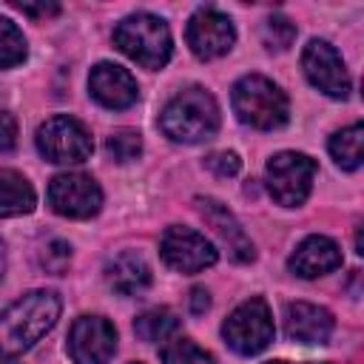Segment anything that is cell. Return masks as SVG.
Segmentation results:
<instances>
[{"instance_id":"cell-2","label":"cell","mask_w":364,"mask_h":364,"mask_svg":"<svg viewBox=\"0 0 364 364\" xmlns=\"http://www.w3.org/2000/svg\"><path fill=\"white\" fill-rule=\"evenodd\" d=\"M159 128L173 142H205L219 128V105L205 88L191 85L162 108Z\"/></svg>"},{"instance_id":"cell-25","label":"cell","mask_w":364,"mask_h":364,"mask_svg":"<svg viewBox=\"0 0 364 364\" xmlns=\"http://www.w3.org/2000/svg\"><path fill=\"white\" fill-rule=\"evenodd\" d=\"M68 262H71V247H68V242H63V239H51V242L43 247V253H40V264H43L48 273H65Z\"/></svg>"},{"instance_id":"cell-19","label":"cell","mask_w":364,"mask_h":364,"mask_svg":"<svg viewBox=\"0 0 364 364\" xmlns=\"http://www.w3.org/2000/svg\"><path fill=\"white\" fill-rule=\"evenodd\" d=\"M361 145H364V125L361 122H353V125H347L330 136V154H333L336 165L344 171H355L361 165Z\"/></svg>"},{"instance_id":"cell-4","label":"cell","mask_w":364,"mask_h":364,"mask_svg":"<svg viewBox=\"0 0 364 364\" xmlns=\"http://www.w3.org/2000/svg\"><path fill=\"white\" fill-rule=\"evenodd\" d=\"M230 102H233L236 117L245 125L259 128V131L282 128L287 122V117H290V105H287L284 91L276 82H270L267 77H262V74L242 77L233 85Z\"/></svg>"},{"instance_id":"cell-28","label":"cell","mask_w":364,"mask_h":364,"mask_svg":"<svg viewBox=\"0 0 364 364\" xmlns=\"http://www.w3.org/2000/svg\"><path fill=\"white\" fill-rule=\"evenodd\" d=\"M14 9H20L28 17H51V14L60 11L57 3H14Z\"/></svg>"},{"instance_id":"cell-8","label":"cell","mask_w":364,"mask_h":364,"mask_svg":"<svg viewBox=\"0 0 364 364\" xmlns=\"http://www.w3.org/2000/svg\"><path fill=\"white\" fill-rule=\"evenodd\" d=\"M48 205L68 219H91L102 208V191L88 173H57L48 182Z\"/></svg>"},{"instance_id":"cell-15","label":"cell","mask_w":364,"mask_h":364,"mask_svg":"<svg viewBox=\"0 0 364 364\" xmlns=\"http://www.w3.org/2000/svg\"><path fill=\"white\" fill-rule=\"evenodd\" d=\"M284 333L287 338L301 344H324L333 333V316L318 304L293 301L287 304V313H284Z\"/></svg>"},{"instance_id":"cell-23","label":"cell","mask_w":364,"mask_h":364,"mask_svg":"<svg viewBox=\"0 0 364 364\" xmlns=\"http://www.w3.org/2000/svg\"><path fill=\"white\" fill-rule=\"evenodd\" d=\"M162 361L165 364H213V355L196 347L191 338H176L165 347Z\"/></svg>"},{"instance_id":"cell-32","label":"cell","mask_w":364,"mask_h":364,"mask_svg":"<svg viewBox=\"0 0 364 364\" xmlns=\"http://www.w3.org/2000/svg\"><path fill=\"white\" fill-rule=\"evenodd\" d=\"M134 364H139V361H134Z\"/></svg>"},{"instance_id":"cell-5","label":"cell","mask_w":364,"mask_h":364,"mask_svg":"<svg viewBox=\"0 0 364 364\" xmlns=\"http://www.w3.org/2000/svg\"><path fill=\"white\" fill-rule=\"evenodd\" d=\"M318 165L316 159H310L307 154H296V151H282L276 156L267 159L264 168V182L270 196L284 205V208H296L307 199L310 188H313V176H316Z\"/></svg>"},{"instance_id":"cell-13","label":"cell","mask_w":364,"mask_h":364,"mask_svg":"<svg viewBox=\"0 0 364 364\" xmlns=\"http://www.w3.org/2000/svg\"><path fill=\"white\" fill-rule=\"evenodd\" d=\"M196 208L202 213V219L213 228V233L219 236V242L225 245L228 256L236 262V264H247L256 259V250H253V242L247 239L245 228L236 222V216L213 196H196Z\"/></svg>"},{"instance_id":"cell-9","label":"cell","mask_w":364,"mask_h":364,"mask_svg":"<svg viewBox=\"0 0 364 364\" xmlns=\"http://www.w3.org/2000/svg\"><path fill=\"white\" fill-rule=\"evenodd\" d=\"M159 253H162V262L179 273H199V270L216 264V259H219L216 247L199 230L182 228V225H171L162 233Z\"/></svg>"},{"instance_id":"cell-16","label":"cell","mask_w":364,"mask_h":364,"mask_svg":"<svg viewBox=\"0 0 364 364\" xmlns=\"http://www.w3.org/2000/svg\"><path fill=\"white\" fill-rule=\"evenodd\" d=\"M290 270L301 279H316L341 267V250L327 236H307L290 256Z\"/></svg>"},{"instance_id":"cell-18","label":"cell","mask_w":364,"mask_h":364,"mask_svg":"<svg viewBox=\"0 0 364 364\" xmlns=\"http://www.w3.org/2000/svg\"><path fill=\"white\" fill-rule=\"evenodd\" d=\"M34 188L11 168H0V216H23L34 210Z\"/></svg>"},{"instance_id":"cell-6","label":"cell","mask_w":364,"mask_h":364,"mask_svg":"<svg viewBox=\"0 0 364 364\" xmlns=\"http://www.w3.org/2000/svg\"><path fill=\"white\" fill-rule=\"evenodd\" d=\"M228 347L239 355H256L273 341V316L264 299L253 296L242 301L222 324Z\"/></svg>"},{"instance_id":"cell-27","label":"cell","mask_w":364,"mask_h":364,"mask_svg":"<svg viewBox=\"0 0 364 364\" xmlns=\"http://www.w3.org/2000/svg\"><path fill=\"white\" fill-rule=\"evenodd\" d=\"M17 142V122L11 114H0V154H9Z\"/></svg>"},{"instance_id":"cell-20","label":"cell","mask_w":364,"mask_h":364,"mask_svg":"<svg viewBox=\"0 0 364 364\" xmlns=\"http://www.w3.org/2000/svg\"><path fill=\"white\" fill-rule=\"evenodd\" d=\"M176 330H179V318H176L168 307H151V310H145L142 316H136V321H134L136 338H142V341H148V344L168 341Z\"/></svg>"},{"instance_id":"cell-12","label":"cell","mask_w":364,"mask_h":364,"mask_svg":"<svg viewBox=\"0 0 364 364\" xmlns=\"http://www.w3.org/2000/svg\"><path fill=\"white\" fill-rule=\"evenodd\" d=\"M301 68L307 80L327 97L344 100L350 94V77L341 54L327 40H310L301 51Z\"/></svg>"},{"instance_id":"cell-14","label":"cell","mask_w":364,"mask_h":364,"mask_svg":"<svg viewBox=\"0 0 364 364\" xmlns=\"http://www.w3.org/2000/svg\"><path fill=\"white\" fill-rule=\"evenodd\" d=\"M88 91L100 105H105L111 111H122V108L134 105L136 94H139L136 91V80L117 63L94 65L91 74H88Z\"/></svg>"},{"instance_id":"cell-21","label":"cell","mask_w":364,"mask_h":364,"mask_svg":"<svg viewBox=\"0 0 364 364\" xmlns=\"http://www.w3.org/2000/svg\"><path fill=\"white\" fill-rule=\"evenodd\" d=\"M26 60V37L23 31L11 23L0 17V68H11L17 63Z\"/></svg>"},{"instance_id":"cell-31","label":"cell","mask_w":364,"mask_h":364,"mask_svg":"<svg viewBox=\"0 0 364 364\" xmlns=\"http://www.w3.org/2000/svg\"><path fill=\"white\" fill-rule=\"evenodd\" d=\"M264 364H293V361H264ZM307 364H313V361H307Z\"/></svg>"},{"instance_id":"cell-30","label":"cell","mask_w":364,"mask_h":364,"mask_svg":"<svg viewBox=\"0 0 364 364\" xmlns=\"http://www.w3.org/2000/svg\"><path fill=\"white\" fill-rule=\"evenodd\" d=\"M3 273H6V247L0 242V279H3Z\"/></svg>"},{"instance_id":"cell-26","label":"cell","mask_w":364,"mask_h":364,"mask_svg":"<svg viewBox=\"0 0 364 364\" xmlns=\"http://www.w3.org/2000/svg\"><path fill=\"white\" fill-rule=\"evenodd\" d=\"M205 168H208L210 173L228 179V176H236V173H239L242 162H239V156H236L233 151H216V154L205 156Z\"/></svg>"},{"instance_id":"cell-17","label":"cell","mask_w":364,"mask_h":364,"mask_svg":"<svg viewBox=\"0 0 364 364\" xmlns=\"http://www.w3.org/2000/svg\"><path fill=\"white\" fill-rule=\"evenodd\" d=\"M105 279L119 296H142L151 287V267L139 253L122 250L105 264Z\"/></svg>"},{"instance_id":"cell-10","label":"cell","mask_w":364,"mask_h":364,"mask_svg":"<svg viewBox=\"0 0 364 364\" xmlns=\"http://www.w3.org/2000/svg\"><path fill=\"white\" fill-rule=\"evenodd\" d=\"M74 364H108L117 353V330L102 316H80L68 333Z\"/></svg>"},{"instance_id":"cell-22","label":"cell","mask_w":364,"mask_h":364,"mask_svg":"<svg viewBox=\"0 0 364 364\" xmlns=\"http://www.w3.org/2000/svg\"><path fill=\"white\" fill-rule=\"evenodd\" d=\"M105 154L114 162H131L142 154V136L134 128H117L108 139H105Z\"/></svg>"},{"instance_id":"cell-7","label":"cell","mask_w":364,"mask_h":364,"mask_svg":"<svg viewBox=\"0 0 364 364\" xmlns=\"http://www.w3.org/2000/svg\"><path fill=\"white\" fill-rule=\"evenodd\" d=\"M37 151L57 165H77L94 154V139L74 117H51L37 128Z\"/></svg>"},{"instance_id":"cell-24","label":"cell","mask_w":364,"mask_h":364,"mask_svg":"<svg viewBox=\"0 0 364 364\" xmlns=\"http://www.w3.org/2000/svg\"><path fill=\"white\" fill-rule=\"evenodd\" d=\"M262 37H264V46H267L270 51H284V48H290V43L296 40V26H293L287 17L273 14V17H267Z\"/></svg>"},{"instance_id":"cell-3","label":"cell","mask_w":364,"mask_h":364,"mask_svg":"<svg viewBox=\"0 0 364 364\" xmlns=\"http://www.w3.org/2000/svg\"><path fill=\"white\" fill-rule=\"evenodd\" d=\"M114 46L142 68H162L173 51V40L165 20L148 11H136L119 20L114 28Z\"/></svg>"},{"instance_id":"cell-1","label":"cell","mask_w":364,"mask_h":364,"mask_svg":"<svg viewBox=\"0 0 364 364\" xmlns=\"http://www.w3.org/2000/svg\"><path fill=\"white\" fill-rule=\"evenodd\" d=\"M63 301L54 290H31L0 313V358L34 347L60 318Z\"/></svg>"},{"instance_id":"cell-29","label":"cell","mask_w":364,"mask_h":364,"mask_svg":"<svg viewBox=\"0 0 364 364\" xmlns=\"http://www.w3.org/2000/svg\"><path fill=\"white\" fill-rule=\"evenodd\" d=\"M208 307H210L208 290H205V287H193V290H191V313L199 316V313H205Z\"/></svg>"},{"instance_id":"cell-11","label":"cell","mask_w":364,"mask_h":364,"mask_svg":"<svg viewBox=\"0 0 364 364\" xmlns=\"http://www.w3.org/2000/svg\"><path fill=\"white\" fill-rule=\"evenodd\" d=\"M185 37H188L191 51L199 60H216V57H222V54H228L233 48L236 31H233V23H230L228 14H222V11L210 9V6H202L188 20Z\"/></svg>"}]
</instances>
